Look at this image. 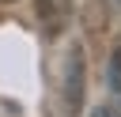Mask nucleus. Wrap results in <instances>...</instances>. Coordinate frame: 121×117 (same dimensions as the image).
Returning <instances> with one entry per match:
<instances>
[{
    "instance_id": "1",
    "label": "nucleus",
    "mask_w": 121,
    "mask_h": 117,
    "mask_svg": "<svg viewBox=\"0 0 121 117\" xmlns=\"http://www.w3.org/2000/svg\"><path fill=\"white\" fill-rule=\"evenodd\" d=\"M34 8H38V23L49 38H57L72 23V0H34Z\"/></svg>"
},
{
    "instance_id": "2",
    "label": "nucleus",
    "mask_w": 121,
    "mask_h": 117,
    "mask_svg": "<svg viewBox=\"0 0 121 117\" xmlns=\"http://www.w3.org/2000/svg\"><path fill=\"white\" fill-rule=\"evenodd\" d=\"M64 75H68L64 79V109L76 113L79 109V98H83V53L79 49L68 53V72Z\"/></svg>"
},
{
    "instance_id": "3",
    "label": "nucleus",
    "mask_w": 121,
    "mask_h": 117,
    "mask_svg": "<svg viewBox=\"0 0 121 117\" xmlns=\"http://www.w3.org/2000/svg\"><path fill=\"white\" fill-rule=\"evenodd\" d=\"M110 91H113V98H117V106H121V42L113 45V53H110Z\"/></svg>"
},
{
    "instance_id": "4",
    "label": "nucleus",
    "mask_w": 121,
    "mask_h": 117,
    "mask_svg": "<svg viewBox=\"0 0 121 117\" xmlns=\"http://www.w3.org/2000/svg\"><path fill=\"white\" fill-rule=\"evenodd\" d=\"M91 117H121V113H117V109H110V106H98Z\"/></svg>"
},
{
    "instance_id": "5",
    "label": "nucleus",
    "mask_w": 121,
    "mask_h": 117,
    "mask_svg": "<svg viewBox=\"0 0 121 117\" xmlns=\"http://www.w3.org/2000/svg\"><path fill=\"white\" fill-rule=\"evenodd\" d=\"M113 4H117V8H121V0H113Z\"/></svg>"
},
{
    "instance_id": "6",
    "label": "nucleus",
    "mask_w": 121,
    "mask_h": 117,
    "mask_svg": "<svg viewBox=\"0 0 121 117\" xmlns=\"http://www.w3.org/2000/svg\"><path fill=\"white\" fill-rule=\"evenodd\" d=\"M4 4H11V0H4Z\"/></svg>"
}]
</instances>
